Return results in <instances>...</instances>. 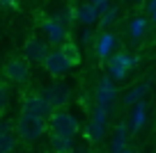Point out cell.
Here are the masks:
<instances>
[{"label": "cell", "instance_id": "1", "mask_svg": "<svg viewBox=\"0 0 156 153\" xmlns=\"http://www.w3.org/2000/svg\"><path fill=\"white\" fill-rule=\"evenodd\" d=\"M46 130H48V121L37 117V114L21 112L19 121H16V133H19V137L25 139V142H34V139L44 137Z\"/></svg>", "mask_w": 156, "mask_h": 153}, {"label": "cell", "instance_id": "2", "mask_svg": "<svg viewBox=\"0 0 156 153\" xmlns=\"http://www.w3.org/2000/svg\"><path fill=\"white\" fill-rule=\"evenodd\" d=\"M21 112H28V114H37L41 119L48 121L51 114H53V105L51 100L46 98V94H37V91H28L21 100Z\"/></svg>", "mask_w": 156, "mask_h": 153}, {"label": "cell", "instance_id": "3", "mask_svg": "<svg viewBox=\"0 0 156 153\" xmlns=\"http://www.w3.org/2000/svg\"><path fill=\"white\" fill-rule=\"evenodd\" d=\"M48 130L51 135H62V137H73L78 130V121L73 114L67 110H55L48 119Z\"/></svg>", "mask_w": 156, "mask_h": 153}, {"label": "cell", "instance_id": "4", "mask_svg": "<svg viewBox=\"0 0 156 153\" xmlns=\"http://www.w3.org/2000/svg\"><path fill=\"white\" fill-rule=\"evenodd\" d=\"M2 73H5V80L14 82V85H25L30 78V62L23 57V55H14L5 62L2 66Z\"/></svg>", "mask_w": 156, "mask_h": 153}, {"label": "cell", "instance_id": "5", "mask_svg": "<svg viewBox=\"0 0 156 153\" xmlns=\"http://www.w3.org/2000/svg\"><path fill=\"white\" fill-rule=\"evenodd\" d=\"M115 98H117L115 80H112L110 76H103L101 80H99L97 94H94V100H97V107L110 114V112H112V105H115Z\"/></svg>", "mask_w": 156, "mask_h": 153}, {"label": "cell", "instance_id": "6", "mask_svg": "<svg viewBox=\"0 0 156 153\" xmlns=\"http://www.w3.org/2000/svg\"><path fill=\"white\" fill-rule=\"evenodd\" d=\"M136 66V57H131L129 53H112V57L108 59V76L112 80H124L126 73Z\"/></svg>", "mask_w": 156, "mask_h": 153}, {"label": "cell", "instance_id": "7", "mask_svg": "<svg viewBox=\"0 0 156 153\" xmlns=\"http://www.w3.org/2000/svg\"><path fill=\"white\" fill-rule=\"evenodd\" d=\"M48 41L46 39H39L37 34L34 37H28V41L23 43V57L28 62H39L44 64V59L48 57Z\"/></svg>", "mask_w": 156, "mask_h": 153}, {"label": "cell", "instance_id": "8", "mask_svg": "<svg viewBox=\"0 0 156 153\" xmlns=\"http://www.w3.org/2000/svg\"><path fill=\"white\" fill-rule=\"evenodd\" d=\"M41 32L46 34V41L53 43V46H62L64 41H69V34H67V28H64V23L55 16V19H46L44 23H41Z\"/></svg>", "mask_w": 156, "mask_h": 153}, {"label": "cell", "instance_id": "9", "mask_svg": "<svg viewBox=\"0 0 156 153\" xmlns=\"http://www.w3.org/2000/svg\"><path fill=\"white\" fill-rule=\"evenodd\" d=\"M44 69H46V73H48V76L62 78L64 73L71 69V64H69V59L64 57L62 50H60V48H55V50H51V53H48V57L44 59Z\"/></svg>", "mask_w": 156, "mask_h": 153}, {"label": "cell", "instance_id": "10", "mask_svg": "<svg viewBox=\"0 0 156 153\" xmlns=\"http://www.w3.org/2000/svg\"><path fill=\"white\" fill-rule=\"evenodd\" d=\"M46 98L51 100V105L53 110H64L69 105V100H71V89H69L64 82H53V85L46 87Z\"/></svg>", "mask_w": 156, "mask_h": 153}, {"label": "cell", "instance_id": "11", "mask_svg": "<svg viewBox=\"0 0 156 153\" xmlns=\"http://www.w3.org/2000/svg\"><path fill=\"white\" fill-rule=\"evenodd\" d=\"M106 124H108V112L94 107L90 126H87V139L90 142H101L103 135H106Z\"/></svg>", "mask_w": 156, "mask_h": 153}, {"label": "cell", "instance_id": "12", "mask_svg": "<svg viewBox=\"0 0 156 153\" xmlns=\"http://www.w3.org/2000/svg\"><path fill=\"white\" fill-rule=\"evenodd\" d=\"M115 46H117V37L106 30V32H101V34H99V39L94 41V53H97L101 59H110L112 57L110 53L115 50Z\"/></svg>", "mask_w": 156, "mask_h": 153}, {"label": "cell", "instance_id": "13", "mask_svg": "<svg viewBox=\"0 0 156 153\" xmlns=\"http://www.w3.org/2000/svg\"><path fill=\"white\" fill-rule=\"evenodd\" d=\"M19 144V133H16V126L12 124H2L0 130V153H12Z\"/></svg>", "mask_w": 156, "mask_h": 153}, {"label": "cell", "instance_id": "14", "mask_svg": "<svg viewBox=\"0 0 156 153\" xmlns=\"http://www.w3.org/2000/svg\"><path fill=\"white\" fill-rule=\"evenodd\" d=\"M76 14H78V21H83L85 25H92V23H97V21H99L101 12H99L92 2H85V5H80L76 9Z\"/></svg>", "mask_w": 156, "mask_h": 153}, {"label": "cell", "instance_id": "15", "mask_svg": "<svg viewBox=\"0 0 156 153\" xmlns=\"http://www.w3.org/2000/svg\"><path fill=\"white\" fill-rule=\"evenodd\" d=\"M51 153H73V137L51 135Z\"/></svg>", "mask_w": 156, "mask_h": 153}, {"label": "cell", "instance_id": "16", "mask_svg": "<svg viewBox=\"0 0 156 153\" xmlns=\"http://www.w3.org/2000/svg\"><path fill=\"white\" fill-rule=\"evenodd\" d=\"M145 121H147V103L142 100V103L133 105V112H131V128H133V133L140 130L142 126H145Z\"/></svg>", "mask_w": 156, "mask_h": 153}, {"label": "cell", "instance_id": "17", "mask_svg": "<svg viewBox=\"0 0 156 153\" xmlns=\"http://www.w3.org/2000/svg\"><path fill=\"white\" fill-rule=\"evenodd\" d=\"M149 87H151V80L140 82L138 87H133V91H129V94L124 96V103H126V105H138V103H142V96L149 91Z\"/></svg>", "mask_w": 156, "mask_h": 153}, {"label": "cell", "instance_id": "18", "mask_svg": "<svg viewBox=\"0 0 156 153\" xmlns=\"http://www.w3.org/2000/svg\"><path fill=\"white\" fill-rule=\"evenodd\" d=\"M126 124H119L115 130V139H112V146H110V153H124V144H126Z\"/></svg>", "mask_w": 156, "mask_h": 153}, {"label": "cell", "instance_id": "19", "mask_svg": "<svg viewBox=\"0 0 156 153\" xmlns=\"http://www.w3.org/2000/svg\"><path fill=\"white\" fill-rule=\"evenodd\" d=\"M60 50L64 53V57L69 59V64L71 66H76V64H80V50H78V46L69 39V41H64L62 46H60Z\"/></svg>", "mask_w": 156, "mask_h": 153}, {"label": "cell", "instance_id": "20", "mask_svg": "<svg viewBox=\"0 0 156 153\" xmlns=\"http://www.w3.org/2000/svg\"><path fill=\"white\" fill-rule=\"evenodd\" d=\"M129 34H131L136 41L142 37V34H147V19H142V16H136V19L129 23Z\"/></svg>", "mask_w": 156, "mask_h": 153}, {"label": "cell", "instance_id": "21", "mask_svg": "<svg viewBox=\"0 0 156 153\" xmlns=\"http://www.w3.org/2000/svg\"><path fill=\"white\" fill-rule=\"evenodd\" d=\"M115 19H117V7L112 5V7H108V9L101 14V19H99V28H101L103 32H106V28H108V25H110Z\"/></svg>", "mask_w": 156, "mask_h": 153}, {"label": "cell", "instance_id": "22", "mask_svg": "<svg viewBox=\"0 0 156 153\" xmlns=\"http://www.w3.org/2000/svg\"><path fill=\"white\" fill-rule=\"evenodd\" d=\"M7 98H9V87L2 82V85H0V110L7 107Z\"/></svg>", "mask_w": 156, "mask_h": 153}, {"label": "cell", "instance_id": "23", "mask_svg": "<svg viewBox=\"0 0 156 153\" xmlns=\"http://www.w3.org/2000/svg\"><path fill=\"white\" fill-rule=\"evenodd\" d=\"M87 2H92V5L97 7V9L101 12V14L108 9V7H110V0H87Z\"/></svg>", "mask_w": 156, "mask_h": 153}, {"label": "cell", "instance_id": "24", "mask_svg": "<svg viewBox=\"0 0 156 153\" xmlns=\"http://www.w3.org/2000/svg\"><path fill=\"white\" fill-rule=\"evenodd\" d=\"M147 12H149L151 23H156V0H149V2H147Z\"/></svg>", "mask_w": 156, "mask_h": 153}, {"label": "cell", "instance_id": "25", "mask_svg": "<svg viewBox=\"0 0 156 153\" xmlns=\"http://www.w3.org/2000/svg\"><path fill=\"white\" fill-rule=\"evenodd\" d=\"M2 5H5V7H12V5H16V2H14V0H2Z\"/></svg>", "mask_w": 156, "mask_h": 153}, {"label": "cell", "instance_id": "26", "mask_svg": "<svg viewBox=\"0 0 156 153\" xmlns=\"http://www.w3.org/2000/svg\"><path fill=\"white\" fill-rule=\"evenodd\" d=\"M124 153H133V151H129V148H126V151H124Z\"/></svg>", "mask_w": 156, "mask_h": 153}, {"label": "cell", "instance_id": "27", "mask_svg": "<svg viewBox=\"0 0 156 153\" xmlns=\"http://www.w3.org/2000/svg\"><path fill=\"white\" fill-rule=\"evenodd\" d=\"M46 153H51V151H46Z\"/></svg>", "mask_w": 156, "mask_h": 153}]
</instances>
